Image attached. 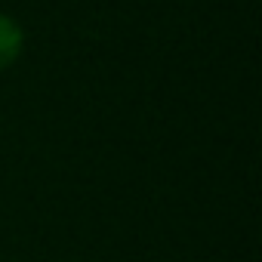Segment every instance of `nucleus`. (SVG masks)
Masks as SVG:
<instances>
[{"instance_id": "f257e3e1", "label": "nucleus", "mask_w": 262, "mask_h": 262, "mask_svg": "<svg viewBox=\"0 0 262 262\" xmlns=\"http://www.w3.org/2000/svg\"><path fill=\"white\" fill-rule=\"evenodd\" d=\"M19 53H22V31H19V25L13 19H7L0 13V68L16 62Z\"/></svg>"}]
</instances>
